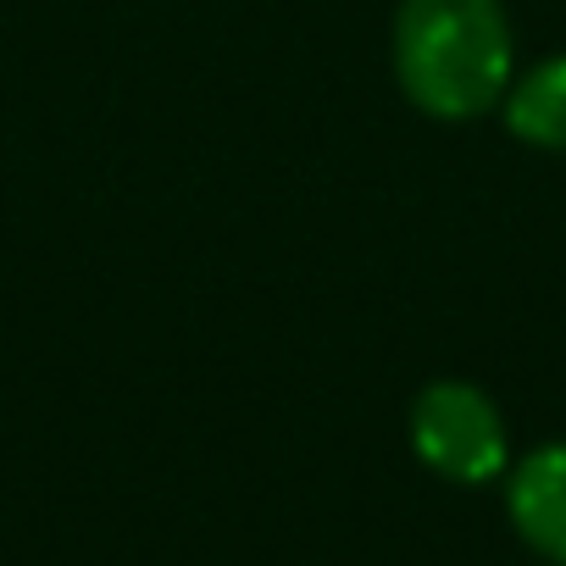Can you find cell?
<instances>
[{
  "mask_svg": "<svg viewBox=\"0 0 566 566\" xmlns=\"http://www.w3.org/2000/svg\"><path fill=\"white\" fill-rule=\"evenodd\" d=\"M511 522L544 560L566 566V444H544L516 467Z\"/></svg>",
  "mask_w": 566,
  "mask_h": 566,
  "instance_id": "3",
  "label": "cell"
},
{
  "mask_svg": "<svg viewBox=\"0 0 566 566\" xmlns=\"http://www.w3.org/2000/svg\"><path fill=\"white\" fill-rule=\"evenodd\" d=\"M411 444L450 483H489L505 467L500 411L472 384H433L411 411Z\"/></svg>",
  "mask_w": 566,
  "mask_h": 566,
  "instance_id": "2",
  "label": "cell"
},
{
  "mask_svg": "<svg viewBox=\"0 0 566 566\" xmlns=\"http://www.w3.org/2000/svg\"><path fill=\"white\" fill-rule=\"evenodd\" d=\"M400 90L428 117H478L511 84V29L500 0H406L395 23Z\"/></svg>",
  "mask_w": 566,
  "mask_h": 566,
  "instance_id": "1",
  "label": "cell"
},
{
  "mask_svg": "<svg viewBox=\"0 0 566 566\" xmlns=\"http://www.w3.org/2000/svg\"><path fill=\"white\" fill-rule=\"evenodd\" d=\"M505 123H511V134L527 139V145L566 150V56L533 67V73L516 84V95H511V106H505Z\"/></svg>",
  "mask_w": 566,
  "mask_h": 566,
  "instance_id": "4",
  "label": "cell"
}]
</instances>
